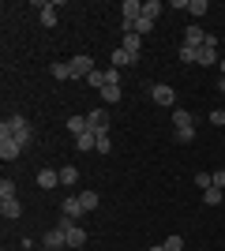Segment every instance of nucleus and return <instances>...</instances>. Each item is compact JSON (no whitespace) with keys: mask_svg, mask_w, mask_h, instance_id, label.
Here are the masks:
<instances>
[{"mask_svg":"<svg viewBox=\"0 0 225 251\" xmlns=\"http://www.w3.org/2000/svg\"><path fill=\"white\" fill-rule=\"evenodd\" d=\"M0 127H4V131H11V135L19 139L23 150L34 143V127H30V120H26V116H19V113H15V116H4V124H0Z\"/></svg>","mask_w":225,"mask_h":251,"instance_id":"1","label":"nucleus"},{"mask_svg":"<svg viewBox=\"0 0 225 251\" xmlns=\"http://www.w3.org/2000/svg\"><path fill=\"white\" fill-rule=\"evenodd\" d=\"M56 229H64V236H68V248H72V251H79V248H83V244H86V229H83V225H75V221H60V225H56Z\"/></svg>","mask_w":225,"mask_h":251,"instance_id":"2","label":"nucleus"},{"mask_svg":"<svg viewBox=\"0 0 225 251\" xmlns=\"http://www.w3.org/2000/svg\"><path fill=\"white\" fill-rule=\"evenodd\" d=\"M68 68H72V79H86L90 72H98V68H94V56H86V52H75L72 60H68Z\"/></svg>","mask_w":225,"mask_h":251,"instance_id":"3","label":"nucleus"},{"mask_svg":"<svg viewBox=\"0 0 225 251\" xmlns=\"http://www.w3.org/2000/svg\"><path fill=\"white\" fill-rule=\"evenodd\" d=\"M19 154H23V143L11 135V131H4V127H0V157H4V161H15Z\"/></svg>","mask_w":225,"mask_h":251,"instance_id":"4","label":"nucleus"},{"mask_svg":"<svg viewBox=\"0 0 225 251\" xmlns=\"http://www.w3.org/2000/svg\"><path fill=\"white\" fill-rule=\"evenodd\" d=\"M150 98L158 105H165V109H176V90H173L169 83H154L150 86Z\"/></svg>","mask_w":225,"mask_h":251,"instance_id":"5","label":"nucleus"},{"mask_svg":"<svg viewBox=\"0 0 225 251\" xmlns=\"http://www.w3.org/2000/svg\"><path fill=\"white\" fill-rule=\"evenodd\" d=\"M42 248L45 251H68V236H64V229H49L42 236Z\"/></svg>","mask_w":225,"mask_h":251,"instance_id":"6","label":"nucleus"},{"mask_svg":"<svg viewBox=\"0 0 225 251\" xmlns=\"http://www.w3.org/2000/svg\"><path fill=\"white\" fill-rule=\"evenodd\" d=\"M120 11H124V34H128L131 23L143 15V0H124V4H120Z\"/></svg>","mask_w":225,"mask_h":251,"instance_id":"7","label":"nucleus"},{"mask_svg":"<svg viewBox=\"0 0 225 251\" xmlns=\"http://www.w3.org/2000/svg\"><path fill=\"white\" fill-rule=\"evenodd\" d=\"M60 214H64L68 221H79V218H83L86 210H83V202H79V195H68V199L60 202Z\"/></svg>","mask_w":225,"mask_h":251,"instance_id":"8","label":"nucleus"},{"mask_svg":"<svg viewBox=\"0 0 225 251\" xmlns=\"http://www.w3.org/2000/svg\"><path fill=\"white\" fill-rule=\"evenodd\" d=\"M38 19H42V26H56V0H42L38 4Z\"/></svg>","mask_w":225,"mask_h":251,"instance_id":"9","label":"nucleus"},{"mask_svg":"<svg viewBox=\"0 0 225 251\" xmlns=\"http://www.w3.org/2000/svg\"><path fill=\"white\" fill-rule=\"evenodd\" d=\"M86 124H90V131H109V113L105 109H94V113H86Z\"/></svg>","mask_w":225,"mask_h":251,"instance_id":"10","label":"nucleus"},{"mask_svg":"<svg viewBox=\"0 0 225 251\" xmlns=\"http://www.w3.org/2000/svg\"><path fill=\"white\" fill-rule=\"evenodd\" d=\"M0 214H4V221H19L23 218V202L19 199H0Z\"/></svg>","mask_w":225,"mask_h":251,"instance_id":"11","label":"nucleus"},{"mask_svg":"<svg viewBox=\"0 0 225 251\" xmlns=\"http://www.w3.org/2000/svg\"><path fill=\"white\" fill-rule=\"evenodd\" d=\"M56 184H60V169H38V188L53 191Z\"/></svg>","mask_w":225,"mask_h":251,"instance_id":"12","label":"nucleus"},{"mask_svg":"<svg viewBox=\"0 0 225 251\" xmlns=\"http://www.w3.org/2000/svg\"><path fill=\"white\" fill-rule=\"evenodd\" d=\"M173 127L176 131H195V116L184 113V109H173Z\"/></svg>","mask_w":225,"mask_h":251,"instance_id":"13","label":"nucleus"},{"mask_svg":"<svg viewBox=\"0 0 225 251\" xmlns=\"http://www.w3.org/2000/svg\"><path fill=\"white\" fill-rule=\"evenodd\" d=\"M203 42H206V30H203V26H195V23H192V26L184 30V45H195V49H199V45H203Z\"/></svg>","mask_w":225,"mask_h":251,"instance_id":"14","label":"nucleus"},{"mask_svg":"<svg viewBox=\"0 0 225 251\" xmlns=\"http://www.w3.org/2000/svg\"><path fill=\"white\" fill-rule=\"evenodd\" d=\"M131 64H139V56H131L128 49H113V68H131Z\"/></svg>","mask_w":225,"mask_h":251,"instance_id":"15","label":"nucleus"},{"mask_svg":"<svg viewBox=\"0 0 225 251\" xmlns=\"http://www.w3.org/2000/svg\"><path fill=\"white\" fill-rule=\"evenodd\" d=\"M75 150H83V154H86V150H98V135H94V131H83V135L75 139Z\"/></svg>","mask_w":225,"mask_h":251,"instance_id":"16","label":"nucleus"},{"mask_svg":"<svg viewBox=\"0 0 225 251\" xmlns=\"http://www.w3.org/2000/svg\"><path fill=\"white\" fill-rule=\"evenodd\" d=\"M195 64H203V68H214V64H222L218 60V49H206V45H199V60Z\"/></svg>","mask_w":225,"mask_h":251,"instance_id":"17","label":"nucleus"},{"mask_svg":"<svg viewBox=\"0 0 225 251\" xmlns=\"http://www.w3.org/2000/svg\"><path fill=\"white\" fill-rule=\"evenodd\" d=\"M68 131H72L75 139L83 135V131H90V124H86V116H68Z\"/></svg>","mask_w":225,"mask_h":251,"instance_id":"18","label":"nucleus"},{"mask_svg":"<svg viewBox=\"0 0 225 251\" xmlns=\"http://www.w3.org/2000/svg\"><path fill=\"white\" fill-rule=\"evenodd\" d=\"M120 49H128L131 52V56H139V49H143V38H139V34H124V45H120Z\"/></svg>","mask_w":225,"mask_h":251,"instance_id":"19","label":"nucleus"},{"mask_svg":"<svg viewBox=\"0 0 225 251\" xmlns=\"http://www.w3.org/2000/svg\"><path fill=\"white\" fill-rule=\"evenodd\" d=\"M60 184H64V188H75V184H79V169L64 165V169H60Z\"/></svg>","mask_w":225,"mask_h":251,"instance_id":"20","label":"nucleus"},{"mask_svg":"<svg viewBox=\"0 0 225 251\" xmlns=\"http://www.w3.org/2000/svg\"><path fill=\"white\" fill-rule=\"evenodd\" d=\"M161 8H165L161 0H143V15H147L150 23H154V19H158V15H161Z\"/></svg>","mask_w":225,"mask_h":251,"instance_id":"21","label":"nucleus"},{"mask_svg":"<svg viewBox=\"0 0 225 251\" xmlns=\"http://www.w3.org/2000/svg\"><path fill=\"white\" fill-rule=\"evenodd\" d=\"M206 11H210V4H206V0H188V15H192V19H203Z\"/></svg>","mask_w":225,"mask_h":251,"instance_id":"22","label":"nucleus"},{"mask_svg":"<svg viewBox=\"0 0 225 251\" xmlns=\"http://www.w3.org/2000/svg\"><path fill=\"white\" fill-rule=\"evenodd\" d=\"M49 75H53V79H72V68H68L64 60H56V64H49Z\"/></svg>","mask_w":225,"mask_h":251,"instance_id":"23","label":"nucleus"},{"mask_svg":"<svg viewBox=\"0 0 225 251\" xmlns=\"http://www.w3.org/2000/svg\"><path fill=\"white\" fill-rule=\"evenodd\" d=\"M222 199H225V191H222V188H206V191H203V202H206V206H218Z\"/></svg>","mask_w":225,"mask_h":251,"instance_id":"24","label":"nucleus"},{"mask_svg":"<svg viewBox=\"0 0 225 251\" xmlns=\"http://www.w3.org/2000/svg\"><path fill=\"white\" fill-rule=\"evenodd\" d=\"M79 202H83L86 214H90V210H98V191H83V195H79Z\"/></svg>","mask_w":225,"mask_h":251,"instance_id":"25","label":"nucleus"},{"mask_svg":"<svg viewBox=\"0 0 225 251\" xmlns=\"http://www.w3.org/2000/svg\"><path fill=\"white\" fill-rule=\"evenodd\" d=\"M161 248H165V251H184V236H176V232H173V236H165V240H161Z\"/></svg>","mask_w":225,"mask_h":251,"instance_id":"26","label":"nucleus"},{"mask_svg":"<svg viewBox=\"0 0 225 251\" xmlns=\"http://www.w3.org/2000/svg\"><path fill=\"white\" fill-rule=\"evenodd\" d=\"M180 60L184 64H195V60H199V49H195V45H180Z\"/></svg>","mask_w":225,"mask_h":251,"instance_id":"27","label":"nucleus"},{"mask_svg":"<svg viewBox=\"0 0 225 251\" xmlns=\"http://www.w3.org/2000/svg\"><path fill=\"white\" fill-rule=\"evenodd\" d=\"M0 199H15V180H0Z\"/></svg>","mask_w":225,"mask_h":251,"instance_id":"28","label":"nucleus"},{"mask_svg":"<svg viewBox=\"0 0 225 251\" xmlns=\"http://www.w3.org/2000/svg\"><path fill=\"white\" fill-rule=\"evenodd\" d=\"M195 188H214V176H210V173H195Z\"/></svg>","mask_w":225,"mask_h":251,"instance_id":"29","label":"nucleus"},{"mask_svg":"<svg viewBox=\"0 0 225 251\" xmlns=\"http://www.w3.org/2000/svg\"><path fill=\"white\" fill-rule=\"evenodd\" d=\"M86 83L94 86V90H101V86H105V72H90V75H86Z\"/></svg>","mask_w":225,"mask_h":251,"instance_id":"30","label":"nucleus"},{"mask_svg":"<svg viewBox=\"0 0 225 251\" xmlns=\"http://www.w3.org/2000/svg\"><path fill=\"white\" fill-rule=\"evenodd\" d=\"M101 101H120V86H101Z\"/></svg>","mask_w":225,"mask_h":251,"instance_id":"31","label":"nucleus"},{"mask_svg":"<svg viewBox=\"0 0 225 251\" xmlns=\"http://www.w3.org/2000/svg\"><path fill=\"white\" fill-rule=\"evenodd\" d=\"M113 143H109V131H98V154H109Z\"/></svg>","mask_w":225,"mask_h":251,"instance_id":"32","label":"nucleus"},{"mask_svg":"<svg viewBox=\"0 0 225 251\" xmlns=\"http://www.w3.org/2000/svg\"><path fill=\"white\" fill-rule=\"evenodd\" d=\"M210 124H214V127H225V109H214V113H210Z\"/></svg>","mask_w":225,"mask_h":251,"instance_id":"33","label":"nucleus"},{"mask_svg":"<svg viewBox=\"0 0 225 251\" xmlns=\"http://www.w3.org/2000/svg\"><path fill=\"white\" fill-rule=\"evenodd\" d=\"M210 176H214V188H222V191H225V169H214Z\"/></svg>","mask_w":225,"mask_h":251,"instance_id":"34","label":"nucleus"},{"mask_svg":"<svg viewBox=\"0 0 225 251\" xmlns=\"http://www.w3.org/2000/svg\"><path fill=\"white\" fill-rule=\"evenodd\" d=\"M218 72H222V79H225V56H222V64H218Z\"/></svg>","mask_w":225,"mask_h":251,"instance_id":"35","label":"nucleus"},{"mask_svg":"<svg viewBox=\"0 0 225 251\" xmlns=\"http://www.w3.org/2000/svg\"><path fill=\"white\" fill-rule=\"evenodd\" d=\"M218 90H222V94H225V79H218Z\"/></svg>","mask_w":225,"mask_h":251,"instance_id":"36","label":"nucleus"},{"mask_svg":"<svg viewBox=\"0 0 225 251\" xmlns=\"http://www.w3.org/2000/svg\"><path fill=\"white\" fill-rule=\"evenodd\" d=\"M147 251H165V248H161V244H154V248H147Z\"/></svg>","mask_w":225,"mask_h":251,"instance_id":"37","label":"nucleus"}]
</instances>
